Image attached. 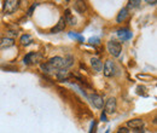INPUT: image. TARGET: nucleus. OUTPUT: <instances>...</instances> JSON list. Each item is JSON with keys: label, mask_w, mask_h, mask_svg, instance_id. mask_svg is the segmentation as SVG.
Returning a JSON list of instances; mask_svg holds the SVG:
<instances>
[{"label": "nucleus", "mask_w": 157, "mask_h": 133, "mask_svg": "<svg viewBox=\"0 0 157 133\" xmlns=\"http://www.w3.org/2000/svg\"><path fill=\"white\" fill-rule=\"evenodd\" d=\"M20 4H21V1H18V0H6V1H4L2 10H4L5 14L12 15V14H15V12L18 10Z\"/></svg>", "instance_id": "obj_1"}, {"label": "nucleus", "mask_w": 157, "mask_h": 133, "mask_svg": "<svg viewBox=\"0 0 157 133\" xmlns=\"http://www.w3.org/2000/svg\"><path fill=\"white\" fill-rule=\"evenodd\" d=\"M106 49L109 51V53L113 56V57H118L121 55V51H122V46L121 44L115 41V40H110L108 41V45H106Z\"/></svg>", "instance_id": "obj_2"}, {"label": "nucleus", "mask_w": 157, "mask_h": 133, "mask_svg": "<svg viewBox=\"0 0 157 133\" xmlns=\"http://www.w3.org/2000/svg\"><path fill=\"white\" fill-rule=\"evenodd\" d=\"M116 108H117V103H116V98L110 97L105 104H104V113L108 115H113L116 113Z\"/></svg>", "instance_id": "obj_3"}, {"label": "nucleus", "mask_w": 157, "mask_h": 133, "mask_svg": "<svg viewBox=\"0 0 157 133\" xmlns=\"http://www.w3.org/2000/svg\"><path fill=\"white\" fill-rule=\"evenodd\" d=\"M41 58H42V56L40 55L39 52H29V53H27L24 56L23 62L25 64H36V63L41 62Z\"/></svg>", "instance_id": "obj_4"}, {"label": "nucleus", "mask_w": 157, "mask_h": 133, "mask_svg": "<svg viewBox=\"0 0 157 133\" xmlns=\"http://www.w3.org/2000/svg\"><path fill=\"white\" fill-rule=\"evenodd\" d=\"M103 73L106 77H110L115 74V63L111 59L105 61V63L103 65Z\"/></svg>", "instance_id": "obj_5"}, {"label": "nucleus", "mask_w": 157, "mask_h": 133, "mask_svg": "<svg viewBox=\"0 0 157 133\" xmlns=\"http://www.w3.org/2000/svg\"><path fill=\"white\" fill-rule=\"evenodd\" d=\"M90 99L92 102V104L97 108V109H101L103 105H104V100H103V97L100 95H97V93H92L90 96Z\"/></svg>", "instance_id": "obj_6"}, {"label": "nucleus", "mask_w": 157, "mask_h": 133, "mask_svg": "<svg viewBox=\"0 0 157 133\" xmlns=\"http://www.w3.org/2000/svg\"><path fill=\"white\" fill-rule=\"evenodd\" d=\"M73 6H74V10H75L78 14H80V15H83V14L87 11V4H86L85 1L76 0V1H74Z\"/></svg>", "instance_id": "obj_7"}, {"label": "nucleus", "mask_w": 157, "mask_h": 133, "mask_svg": "<svg viewBox=\"0 0 157 133\" xmlns=\"http://www.w3.org/2000/svg\"><path fill=\"white\" fill-rule=\"evenodd\" d=\"M127 126L129 127V128H132V130H139V128H141L143 126H144V120L143 119H133V120H129V121H127Z\"/></svg>", "instance_id": "obj_8"}, {"label": "nucleus", "mask_w": 157, "mask_h": 133, "mask_svg": "<svg viewBox=\"0 0 157 133\" xmlns=\"http://www.w3.org/2000/svg\"><path fill=\"white\" fill-rule=\"evenodd\" d=\"M63 62H64V61H63V58L58 57V56H57V57H52L50 61H48V63L51 64V67H52L56 72L63 68Z\"/></svg>", "instance_id": "obj_9"}, {"label": "nucleus", "mask_w": 157, "mask_h": 133, "mask_svg": "<svg viewBox=\"0 0 157 133\" xmlns=\"http://www.w3.org/2000/svg\"><path fill=\"white\" fill-rule=\"evenodd\" d=\"M91 67H92V69L96 72V73H100L101 70H103V62L97 57H92L91 58Z\"/></svg>", "instance_id": "obj_10"}, {"label": "nucleus", "mask_w": 157, "mask_h": 133, "mask_svg": "<svg viewBox=\"0 0 157 133\" xmlns=\"http://www.w3.org/2000/svg\"><path fill=\"white\" fill-rule=\"evenodd\" d=\"M56 77L58 80H60V81H68V79L71 77V74L68 72V69L62 68V69H59V70L56 72Z\"/></svg>", "instance_id": "obj_11"}, {"label": "nucleus", "mask_w": 157, "mask_h": 133, "mask_svg": "<svg viewBox=\"0 0 157 133\" xmlns=\"http://www.w3.org/2000/svg\"><path fill=\"white\" fill-rule=\"evenodd\" d=\"M15 45V39L10 38H2L0 39V50H6L9 47H12Z\"/></svg>", "instance_id": "obj_12"}, {"label": "nucleus", "mask_w": 157, "mask_h": 133, "mask_svg": "<svg viewBox=\"0 0 157 133\" xmlns=\"http://www.w3.org/2000/svg\"><path fill=\"white\" fill-rule=\"evenodd\" d=\"M117 37L122 41H127V40H129V39L132 38V32H129L126 28H122V29L117 30Z\"/></svg>", "instance_id": "obj_13"}, {"label": "nucleus", "mask_w": 157, "mask_h": 133, "mask_svg": "<svg viewBox=\"0 0 157 133\" xmlns=\"http://www.w3.org/2000/svg\"><path fill=\"white\" fill-rule=\"evenodd\" d=\"M64 21L65 23H68L69 25H75L76 24V18L74 17V15H71L70 10H65V14H64Z\"/></svg>", "instance_id": "obj_14"}, {"label": "nucleus", "mask_w": 157, "mask_h": 133, "mask_svg": "<svg viewBox=\"0 0 157 133\" xmlns=\"http://www.w3.org/2000/svg\"><path fill=\"white\" fill-rule=\"evenodd\" d=\"M65 27H67V23H65L64 18L62 17V18L58 21L57 25H56L55 28H52V29H51V33H58V32H63V30L65 29Z\"/></svg>", "instance_id": "obj_15"}, {"label": "nucleus", "mask_w": 157, "mask_h": 133, "mask_svg": "<svg viewBox=\"0 0 157 133\" xmlns=\"http://www.w3.org/2000/svg\"><path fill=\"white\" fill-rule=\"evenodd\" d=\"M128 17V10L126 9V7H123L120 12H118L117 17H116V21H117V23H122V22H124L126 19Z\"/></svg>", "instance_id": "obj_16"}, {"label": "nucleus", "mask_w": 157, "mask_h": 133, "mask_svg": "<svg viewBox=\"0 0 157 133\" xmlns=\"http://www.w3.org/2000/svg\"><path fill=\"white\" fill-rule=\"evenodd\" d=\"M40 69H41V72H44V73H46V74L52 73V72H56V70L51 67V64H50L48 62H44V63H41V64H40Z\"/></svg>", "instance_id": "obj_17"}, {"label": "nucleus", "mask_w": 157, "mask_h": 133, "mask_svg": "<svg viewBox=\"0 0 157 133\" xmlns=\"http://www.w3.org/2000/svg\"><path fill=\"white\" fill-rule=\"evenodd\" d=\"M20 42L22 46H28L32 42V37L29 34H23L20 39Z\"/></svg>", "instance_id": "obj_18"}, {"label": "nucleus", "mask_w": 157, "mask_h": 133, "mask_svg": "<svg viewBox=\"0 0 157 133\" xmlns=\"http://www.w3.org/2000/svg\"><path fill=\"white\" fill-rule=\"evenodd\" d=\"M63 61H64V62H63V68H64V69H67V68H69V67H71V65H73L74 58L71 57V56H68V57L64 58Z\"/></svg>", "instance_id": "obj_19"}, {"label": "nucleus", "mask_w": 157, "mask_h": 133, "mask_svg": "<svg viewBox=\"0 0 157 133\" xmlns=\"http://www.w3.org/2000/svg\"><path fill=\"white\" fill-rule=\"evenodd\" d=\"M18 37V32L16 29H10L7 30L6 33V38H10V39H13V38H17Z\"/></svg>", "instance_id": "obj_20"}, {"label": "nucleus", "mask_w": 157, "mask_h": 133, "mask_svg": "<svg viewBox=\"0 0 157 133\" xmlns=\"http://www.w3.org/2000/svg\"><path fill=\"white\" fill-rule=\"evenodd\" d=\"M139 4H140V1H139V0H131V1H128V5H127V7H126V9L128 10V9H131V7H132V9H133V7H138V6H139Z\"/></svg>", "instance_id": "obj_21"}, {"label": "nucleus", "mask_w": 157, "mask_h": 133, "mask_svg": "<svg viewBox=\"0 0 157 133\" xmlns=\"http://www.w3.org/2000/svg\"><path fill=\"white\" fill-rule=\"evenodd\" d=\"M69 37H70V38H73V39H76V40L81 41V42H83V41H85V39L82 38L81 35H78V34H75L74 32H70V33H69Z\"/></svg>", "instance_id": "obj_22"}, {"label": "nucleus", "mask_w": 157, "mask_h": 133, "mask_svg": "<svg viewBox=\"0 0 157 133\" xmlns=\"http://www.w3.org/2000/svg\"><path fill=\"white\" fill-rule=\"evenodd\" d=\"M1 68L4 69V70H10V72H17V68L16 67H11V65H1Z\"/></svg>", "instance_id": "obj_23"}, {"label": "nucleus", "mask_w": 157, "mask_h": 133, "mask_svg": "<svg viewBox=\"0 0 157 133\" xmlns=\"http://www.w3.org/2000/svg\"><path fill=\"white\" fill-rule=\"evenodd\" d=\"M96 128H97V122L93 120V122L91 125V131H90V133H96Z\"/></svg>", "instance_id": "obj_24"}, {"label": "nucleus", "mask_w": 157, "mask_h": 133, "mask_svg": "<svg viewBox=\"0 0 157 133\" xmlns=\"http://www.w3.org/2000/svg\"><path fill=\"white\" fill-rule=\"evenodd\" d=\"M116 133H129V130L127 128V127H120Z\"/></svg>", "instance_id": "obj_25"}, {"label": "nucleus", "mask_w": 157, "mask_h": 133, "mask_svg": "<svg viewBox=\"0 0 157 133\" xmlns=\"http://www.w3.org/2000/svg\"><path fill=\"white\" fill-rule=\"evenodd\" d=\"M36 6H38V4H36V2H35V4H33V5H32V7H30V9H29V11H28V16H30V15H32V14H33V10H34V9H35V7H36Z\"/></svg>", "instance_id": "obj_26"}, {"label": "nucleus", "mask_w": 157, "mask_h": 133, "mask_svg": "<svg viewBox=\"0 0 157 133\" xmlns=\"http://www.w3.org/2000/svg\"><path fill=\"white\" fill-rule=\"evenodd\" d=\"M90 42H91V44H94V45H98L99 39L98 38H91L90 39Z\"/></svg>", "instance_id": "obj_27"}, {"label": "nucleus", "mask_w": 157, "mask_h": 133, "mask_svg": "<svg viewBox=\"0 0 157 133\" xmlns=\"http://www.w3.org/2000/svg\"><path fill=\"white\" fill-rule=\"evenodd\" d=\"M100 121H103V122H106L108 121V119H106V114L103 111V114L100 115Z\"/></svg>", "instance_id": "obj_28"}, {"label": "nucleus", "mask_w": 157, "mask_h": 133, "mask_svg": "<svg viewBox=\"0 0 157 133\" xmlns=\"http://www.w3.org/2000/svg\"><path fill=\"white\" fill-rule=\"evenodd\" d=\"M146 2H147V4H150V5H155V4H156V1H155V0H154V1H149V0H147Z\"/></svg>", "instance_id": "obj_29"}, {"label": "nucleus", "mask_w": 157, "mask_h": 133, "mask_svg": "<svg viewBox=\"0 0 157 133\" xmlns=\"http://www.w3.org/2000/svg\"><path fill=\"white\" fill-rule=\"evenodd\" d=\"M145 131L144 130H141V131H134V133H144Z\"/></svg>", "instance_id": "obj_30"}, {"label": "nucleus", "mask_w": 157, "mask_h": 133, "mask_svg": "<svg viewBox=\"0 0 157 133\" xmlns=\"http://www.w3.org/2000/svg\"><path fill=\"white\" fill-rule=\"evenodd\" d=\"M105 133H109V130H108V131H106V132H105Z\"/></svg>", "instance_id": "obj_31"}]
</instances>
